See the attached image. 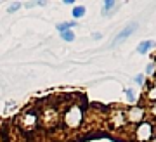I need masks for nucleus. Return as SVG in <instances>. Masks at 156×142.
<instances>
[{
    "instance_id": "obj_1",
    "label": "nucleus",
    "mask_w": 156,
    "mask_h": 142,
    "mask_svg": "<svg viewBox=\"0 0 156 142\" xmlns=\"http://www.w3.org/2000/svg\"><path fill=\"white\" fill-rule=\"evenodd\" d=\"M82 120H83V115H82V109L78 106H71L64 113V123L69 128H78V126L82 125Z\"/></svg>"
},
{
    "instance_id": "obj_2",
    "label": "nucleus",
    "mask_w": 156,
    "mask_h": 142,
    "mask_svg": "<svg viewBox=\"0 0 156 142\" xmlns=\"http://www.w3.org/2000/svg\"><path fill=\"white\" fill-rule=\"evenodd\" d=\"M40 121H42L45 126H54V125H57V121H59V113H57L54 108H45V111L42 113Z\"/></svg>"
},
{
    "instance_id": "obj_3",
    "label": "nucleus",
    "mask_w": 156,
    "mask_h": 142,
    "mask_svg": "<svg viewBox=\"0 0 156 142\" xmlns=\"http://www.w3.org/2000/svg\"><path fill=\"white\" fill-rule=\"evenodd\" d=\"M37 121H38V116L35 115V113H26V115L21 116L19 125H21L24 130H31V128L37 126Z\"/></svg>"
},
{
    "instance_id": "obj_4",
    "label": "nucleus",
    "mask_w": 156,
    "mask_h": 142,
    "mask_svg": "<svg viewBox=\"0 0 156 142\" xmlns=\"http://www.w3.org/2000/svg\"><path fill=\"white\" fill-rule=\"evenodd\" d=\"M135 30H137V23H132V24L125 26V28L122 30V31L118 33V37H116V40L113 42V45H118L120 42H123V40L127 38V37H130V35H132V33H134Z\"/></svg>"
},
{
    "instance_id": "obj_5",
    "label": "nucleus",
    "mask_w": 156,
    "mask_h": 142,
    "mask_svg": "<svg viewBox=\"0 0 156 142\" xmlns=\"http://www.w3.org/2000/svg\"><path fill=\"white\" fill-rule=\"evenodd\" d=\"M151 130H153V128H151V125L149 123H140L139 125V128H137V139H139V140H149L151 139Z\"/></svg>"
},
{
    "instance_id": "obj_6",
    "label": "nucleus",
    "mask_w": 156,
    "mask_h": 142,
    "mask_svg": "<svg viewBox=\"0 0 156 142\" xmlns=\"http://www.w3.org/2000/svg\"><path fill=\"white\" fill-rule=\"evenodd\" d=\"M142 116H144V109L142 108H132V109L128 111V121H142Z\"/></svg>"
},
{
    "instance_id": "obj_7",
    "label": "nucleus",
    "mask_w": 156,
    "mask_h": 142,
    "mask_svg": "<svg viewBox=\"0 0 156 142\" xmlns=\"http://www.w3.org/2000/svg\"><path fill=\"white\" fill-rule=\"evenodd\" d=\"M153 47H154V42H153V40H146V42H142V44L137 47V52H139V54H146V52L149 49H153Z\"/></svg>"
},
{
    "instance_id": "obj_8",
    "label": "nucleus",
    "mask_w": 156,
    "mask_h": 142,
    "mask_svg": "<svg viewBox=\"0 0 156 142\" xmlns=\"http://www.w3.org/2000/svg\"><path fill=\"white\" fill-rule=\"evenodd\" d=\"M73 26H75V23H62V24H57V30H59V33H64L69 31Z\"/></svg>"
},
{
    "instance_id": "obj_9",
    "label": "nucleus",
    "mask_w": 156,
    "mask_h": 142,
    "mask_svg": "<svg viewBox=\"0 0 156 142\" xmlns=\"http://www.w3.org/2000/svg\"><path fill=\"white\" fill-rule=\"evenodd\" d=\"M85 16V7H75L73 9V17H83Z\"/></svg>"
},
{
    "instance_id": "obj_10",
    "label": "nucleus",
    "mask_w": 156,
    "mask_h": 142,
    "mask_svg": "<svg viewBox=\"0 0 156 142\" xmlns=\"http://www.w3.org/2000/svg\"><path fill=\"white\" fill-rule=\"evenodd\" d=\"M61 35H62V38L66 40V42H71V40L75 38V35H73L71 31H64V33H61Z\"/></svg>"
},
{
    "instance_id": "obj_11",
    "label": "nucleus",
    "mask_w": 156,
    "mask_h": 142,
    "mask_svg": "<svg viewBox=\"0 0 156 142\" xmlns=\"http://www.w3.org/2000/svg\"><path fill=\"white\" fill-rule=\"evenodd\" d=\"M115 5H116L115 2H104V14H108V12H109V9H113Z\"/></svg>"
},
{
    "instance_id": "obj_12",
    "label": "nucleus",
    "mask_w": 156,
    "mask_h": 142,
    "mask_svg": "<svg viewBox=\"0 0 156 142\" xmlns=\"http://www.w3.org/2000/svg\"><path fill=\"white\" fill-rule=\"evenodd\" d=\"M19 7H21V4H12V5L9 7V12H11V14H12V12H16L17 9H19Z\"/></svg>"
},
{
    "instance_id": "obj_13",
    "label": "nucleus",
    "mask_w": 156,
    "mask_h": 142,
    "mask_svg": "<svg viewBox=\"0 0 156 142\" xmlns=\"http://www.w3.org/2000/svg\"><path fill=\"white\" fill-rule=\"evenodd\" d=\"M127 97H128V101H134V90H132V88L127 90Z\"/></svg>"
},
{
    "instance_id": "obj_14",
    "label": "nucleus",
    "mask_w": 156,
    "mask_h": 142,
    "mask_svg": "<svg viewBox=\"0 0 156 142\" xmlns=\"http://www.w3.org/2000/svg\"><path fill=\"white\" fill-rule=\"evenodd\" d=\"M149 97H151V99H156V87H153V88L149 90Z\"/></svg>"
},
{
    "instance_id": "obj_15",
    "label": "nucleus",
    "mask_w": 156,
    "mask_h": 142,
    "mask_svg": "<svg viewBox=\"0 0 156 142\" xmlns=\"http://www.w3.org/2000/svg\"><path fill=\"white\" fill-rule=\"evenodd\" d=\"M153 71H154V64L151 62V64L147 66V69H146V73H153Z\"/></svg>"
},
{
    "instance_id": "obj_16",
    "label": "nucleus",
    "mask_w": 156,
    "mask_h": 142,
    "mask_svg": "<svg viewBox=\"0 0 156 142\" xmlns=\"http://www.w3.org/2000/svg\"><path fill=\"white\" fill-rule=\"evenodd\" d=\"M135 82L139 83V85H140L142 82H144V78H142V75H137V78H135Z\"/></svg>"
},
{
    "instance_id": "obj_17",
    "label": "nucleus",
    "mask_w": 156,
    "mask_h": 142,
    "mask_svg": "<svg viewBox=\"0 0 156 142\" xmlns=\"http://www.w3.org/2000/svg\"><path fill=\"white\" fill-rule=\"evenodd\" d=\"M153 113H154V115H156V106H154V109H153Z\"/></svg>"
}]
</instances>
